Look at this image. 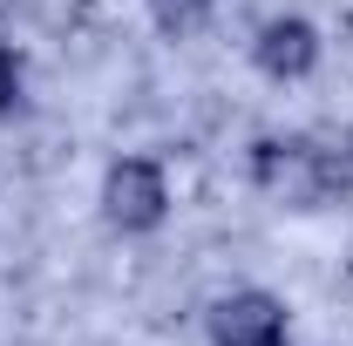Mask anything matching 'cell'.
I'll return each mask as SVG.
<instances>
[{"instance_id":"1","label":"cell","mask_w":353,"mask_h":346,"mask_svg":"<svg viewBox=\"0 0 353 346\" xmlns=\"http://www.w3.org/2000/svg\"><path fill=\"white\" fill-rule=\"evenodd\" d=\"M252 183L292 211H319L333 190H347V163H333V150H319L312 136H259L252 143Z\"/></svg>"},{"instance_id":"2","label":"cell","mask_w":353,"mask_h":346,"mask_svg":"<svg viewBox=\"0 0 353 346\" xmlns=\"http://www.w3.org/2000/svg\"><path fill=\"white\" fill-rule=\"evenodd\" d=\"M102 217L116 231H157L170 217V176L150 156H116L102 176Z\"/></svg>"},{"instance_id":"3","label":"cell","mask_w":353,"mask_h":346,"mask_svg":"<svg viewBox=\"0 0 353 346\" xmlns=\"http://www.w3.org/2000/svg\"><path fill=\"white\" fill-rule=\"evenodd\" d=\"M211 340L218 346H285V305L272 292H231L211 305Z\"/></svg>"},{"instance_id":"4","label":"cell","mask_w":353,"mask_h":346,"mask_svg":"<svg viewBox=\"0 0 353 346\" xmlns=\"http://www.w3.org/2000/svg\"><path fill=\"white\" fill-rule=\"evenodd\" d=\"M252 61H259L272 82H299L319 68V28H312L306 14H272L259 28V41H252Z\"/></svg>"},{"instance_id":"5","label":"cell","mask_w":353,"mask_h":346,"mask_svg":"<svg viewBox=\"0 0 353 346\" xmlns=\"http://www.w3.org/2000/svg\"><path fill=\"white\" fill-rule=\"evenodd\" d=\"M204 14H211V0H150V21L163 28V34H197L204 28Z\"/></svg>"},{"instance_id":"6","label":"cell","mask_w":353,"mask_h":346,"mask_svg":"<svg viewBox=\"0 0 353 346\" xmlns=\"http://www.w3.org/2000/svg\"><path fill=\"white\" fill-rule=\"evenodd\" d=\"M14 102H21V54L0 48V116H14Z\"/></svg>"}]
</instances>
